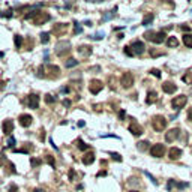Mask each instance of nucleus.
<instances>
[{
	"label": "nucleus",
	"instance_id": "obj_11",
	"mask_svg": "<svg viewBox=\"0 0 192 192\" xmlns=\"http://www.w3.org/2000/svg\"><path fill=\"white\" fill-rule=\"evenodd\" d=\"M131 48H132L134 54H137V56H141L144 53V50H146V47H144V44L141 41H134L131 44Z\"/></svg>",
	"mask_w": 192,
	"mask_h": 192
},
{
	"label": "nucleus",
	"instance_id": "obj_15",
	"mask_svg": "<svg viewBox=\"0 0 192 192\" xmlns=\"http://www.w3.org/2000/svg\"><path fill=\"white\" fill-rule=\"evenodd\" d=\"M18 122H20V125L23 128H29L32 125V122H33V117L30 114H21L18 117Z\"/></svg>",
	"mask_w": 192,
	"mask_h": 192
},
{
	"label": "nucleus",
	"instance_id": "obj_1",
	"mask_svg": "<svg viewBox=\"0 0 192 192\" xmlns=\"http://www.w3.org/2000/svg\"><path fill=\"white\" fill-rule=\"evenodd\" d=\"M165 32H153V30H149L144 33V38L147 41H152L153 44H162L165 41Z\"/></svg>",
	"mask_w": 192,
	"mask_h": 192
},
{
	"label": "nucleus",
	"instance_id": "obj_60",
	"mask_svg": "<svg viewBox=\"0 0 192 192\" xmlns=\"http://www.w3.org/2000/svg\"><path fill=\"white\" fill-rule=\"evenodd\" d=\"M0 185H2V180H0Z\"/></svg>",
	"mask_w": 192,
	"mask_h": 192
},
{
	"label": "nucleus",
	"instance_id": "obj_5",
	"mask_svg": "<svg viewBox=\"0 0 192 192\" xmlns=\"http://www.w3.org/2000/svg\"><path fill=\"white\" fill-rule=\"evenodd\" d=\"M186 102H188V98H186L185 95H180V96H176V98L171 101V105H173V108L180 110V108H183V107L186 105Z\"/></svg>",
	"mask_w": 192,
	"mask_h": 192
},
{
	"label": "nucleus",
	"instance_id": "obj_47",
	"mask_svg": "<svg viewBox=\"0 0 192 192\" xmlns=\"http://www.w3.org/2000/svg\"><path fill=\"white\" fill-rule=\"evenodd\" d=\"M68 176H69V179H71V180H74V177H75V171H74V170H71Z\"/></svg>",
	"mask_w": 192,
	"mask_h": 192
},
{
	"label": "nucleus",
	"instance_id": "obj_2",
	"mask_svg": "<svg viewBox=\"0 0 192 192\" xmlns=\"http://www.w3.org/2000/svg\"><path fill=\"white\" fill-rule=\"evenodd\" d=\"M167 125H168V120L164 116H155L152 119V126L156 132H162L167 128Z\"/></svg>",
	"mask_w": 192,
	"mask_h": 192
},
{
	"label": "nucleus",
	"instance_id": "obj_16",
	"mask_svg": "<svg viewBox=\"0 0 192 192\" xmlns=\"http://www.w3.org/2000/svg\"><path fill=\"white\" fill-rule=\"evenodd\" d=\"M66 30H68V24H56L53 27V33L57 36H62L63 33H66Z\"/></svg>",
	"mask_w": 192,
	"mask_h": 192
},
{
	"label": "nucleus",
	"instance_id": "obj_35",
	"mask_svg": "<svg viewBox=\"0 0 192 192\" xmlns=\"http://www.w3.org/2000/svg\"><path fill=\"white\" fill-rule=\"evenodd\" d=\"M12 12H14L12 9H8V11H5V12H0V15L5 17V18H11V17H12Z\"/></svg>",
	"mask_w": 192,
	"mask_h": 192
},
{
	"label": "nucleus",
	"instance_id": "obj_45",
	"mask_svg": "<svg viewBox=\"0 0 192 192\" xmlns=\"http://www.w3.org/2000/svg\"><path fill=\"white\" fill-rule=\"evenodd\" d=\"M62 104H63L65 107H71V104H72V102H71L69 99H63V101H62Z\"/></svg>",
	"mask_w": 192,
	"mask_h": 192
},
{
	"label": "nucleus",
	"instance_id": "obj_17",
	"mask_svg": "<svg viewBox=\"0 0 192 192\" xmlns=\"http://www.w3.org/2000/svg\"><path fill=\"white\" fill-rule=\"evenodd\" d=\"M162 90H164L165 93H174V92L177 90V86H176L174 83H171V81H165V83L162 84Z\"/></svg>",
	"mask_w": 192,
	"mask_h": 192
},
{
	"label": "nucleus",
	"instance_id": "obj_38",
	"mask_svg": "<svg viewBox=\"0 0 192 192\" xmlns=\"http://www.w3.org/2000/svg\"><path fill=\"white\" fill-rule=\"evenodd\" d=\"M30 164H32V167H39V165L42 164V161H41V159H35V158H32Z\"/></svg>",
	"mask_w": 192,
	"mask_h": 192
},
{
	"label": "nucleus",
	"instance_id": "obj_43",
	"mask_svg": "<svg viewBox=\"0 0 192 192\" xmlns=\"http://www.w3.org/2000/svg\"><path fill=\"white\" fill-rule=\"evenodd\" d=\"M33 48V41L32 38H27V50H32Z\"/></svg>",
	"mask_w": 192,
	"mask_h": 192
},
{
	"label": "nucleus",
	"instance_id": "obj_42",
	"mask_svg": "<svg viewBox=\"0 0 192 192\" xmlns=\"http://www.w3.org/2000/svg\"><path fill=\"white\" fill-rule=\"evenodd\" d=\"M150 74H152V75H155L156 78L161 77V72H159V69H152V71H150Z\"/></svg>",
	"mask_w": 192,
	"mask_h": 192
},
{
	"label": "nucleus",
	"instance_id": "obj_19",
	"mask_svg": "<svg viewBox=\"0 0 192 192\" xmlns=\"http://www.w3.org/2000/svg\"><path fill=\"white\" fill-rule=\"evenodd\" d=\"M77 50L83 57H89V56L92 54V47H90V45H80Z\"/></svg>",
	"mask_w": 192,
	"mask_h": 192
},
{
	"label": "nucleus",
	"instance_id": "obj_13",
	"mask_svg": "<svg viewBox=\"0 0 192 192\" xmlns=\"http://www.w3.org/2000/svg\"><path fill=\"white\" fill-rule=\"evenodd\" d=\"M129 132H131L132 135H135V137H140L144 131H143V126L138 125L137 122H134V119H132V123L129 125Z\"/></svg>",
	"mask_w": 192,
	"mask_h": 192
},
{
	"label": "nucleus",
	"instance_id": "obj_7",
	"mask_svg": "<svg viewBox=\"0 0 192 192\" xmlns=\"http://www.w3.org/2000/svg\"><path fill=\"white\" fill-rule=\"evenodd\" d=\"M102 89H104V83H102L101 80H92L90 84H89V90H90V93H93V95L99 93Z\"/></svg>",
	"mask_w": 192,
	"mask_h": 192
},
{
	"label": "nucleus",
	"instance_id": "obj_4",
	"mask_svg": "<svg viewBox=\"0 0 192 192\" xmlns=\"http://www.w3.org/2000/svg\"><path fill=\"white\" fill-rule=\"evenodd\" d=\"M50 14L48 12H44V11H39V14L33 18V24L35 26H42V24H45L47 21H50Z\"/></svg>",
	"mask_w": 192,
	"mask_h": 192
},
{
	"label": "nucleus",
	"instance_id": "obj_31",
	"mask_svg": "<svg viewBox=\"0 0 192 192\" xmlns=\"http://www.w3.org/2000/svg\"><path fill=\"white\" fill-rule=\"evenodd\" d=\"M39 14V11H36V9H33L32 12H29L27 15H24V20H32V18H35L36 15Z\"/></svg>",
	"mask_w": 192,
	"mask_h": 192
},
{
	"label": "nucleus",
	"instance_id": "obj_41",
	"mask_svg": "<svg viewBox=\"0 0 192 192\" xmlns=\"http://www.w3.org/2000/svg\"><path fill=\"white\" fill-rule=\"evenodd\" d=\"M144 174H146V176H147V177H149V179H150V180H152V182H153L155 185H158V180H156V179H155L153 176H152V174H150V173H147V171H146V173H144Z\"/></svg>",
	"mask_w": 192,
	"mask_h": 192
},
{
	"label": "nucleus",
	"instance_id": "obj_12",
	"mask_svg": "<svg viewBox=\"0 0 192 192\" xmlns=\"http://www.w3.org/2000/svg\"><path fill=\"white\" fill-rule=\"evenodd\" d=\"M27 105H29V108H32V110L39 108V96L38 95L30 93V95L27 96Z\"/></svg>",
	"mask_w": 192,
	"mask_h": 192
},
{
	"label": "nucleus",
	"instance_id": "obj_37",
	"mask_svg": "<svg viewBox=\"0 0 192 192\" xmlns=\"http://www.w3.org/2000/svg\"><path fill=\"white\" fill-rule=\"evenodd\" d=\"M8 168H9V170H8V173H12V174H15V173H17V170H15V165H14V164L8 162Z\"/></svg>",
	"mask_w": 192,
	"mask_h": 192
},
{
	"label": "nucleus",
	"instance_id": "obj_53",
	"mask_svg": "<svg viewBox=\"0 0 192 192\" xmlns=\"http://www.w3.org/2000/svg\"><path fill=\"white\" fill-rule=\"evenodd\" d=\"M44 138H45V131H44V129H41V140L44 141Z\"/></svg>",
	"mask_w": 192,
	"mask_h": 192
},
{
	"label": "nucleus",
	"instance_id": "obj_9",
	"mask_svg": "<svg viewBox=\"0 0 192 192\" xmlns=\"http://www.w3.org/2000/svg\"><path fill=\"white\" fill-rule=\"evenodd\" d=\"M47 77L51 78V80L59 78L60 77V68L56 66V65H48L47 66Z\"/></svg>",
	"mask_w": 192,
	"mask_h": 192
},
{
	"label": "nucleus",
	"instance_id": "obj_3",
	"mask_svg": "<svg viewBox=\"0 0 192 192\" xmlns=\"http://www.w3.org/2000/svg\"><path fill=\"white\" fill-rule=\"evenodd\" d=\"M69 53H71V42L69 41H60L56 45V54L59 57H65Z\"/></svg>",
	"mask_w": 192,
	"mask_h": 192
},
{
	"label": "nucleus",
	"instance_id": "obj_50",
	"mask_svg": "<svg viewBox=\"0 0 192 192\" xmlns=\"http://www.w3.org/2000/svg\"><path fill=\"white\" fill-rule=\"evenodd\" d=\"M180 29H182L183 32H189V30H191V29H189V26H182Z\"/></svg>",
	"mask_w": 192,
	"mask_h": 192
},
{
	"label": "nucleus",
	"instance_id": "obj_33",
	"mask_svg": "<svg viewBox=\"0 0 192 192\" xmlns=\"http://www.w3.org/2000/svg\"><path fill=\"white\" fill-rule=\"evenodd\" d=\"M45 159H47V162H48L53 168L56 167V161H54V156H53V155H47V158H45Z\"/></svg>",
	"mask_w": 192,
	"mask_h": 192
},
{
	"label": "nucleus",
	"instance_id": "obj_18",
	"mask_svg": "<svg viewBox=\"0 0 192 192\" xmlns=\"http://www.w3.org/2000/svg\"><path fill=\"white\" fill-rule=\"evenodd\" d=\"M180 156H182V150L177 149V147H171V149L168 150V158H170L171 161H176V159H179Z\"/></svg>",
	"mask_w": 192,
	"mask_h": 192
},
{
	"label": "nucleus",
	"instance_id": "obj_59",
	"mask_svg": "<svg viewBox=\"0 0 192 192\" xmlns=\"http://www.w3.org/2000/svg\"><path fill=\"white\" fill-rule=\"evenodd\" d=\"M131 192H138V191H131Z\"/></svg>",
	"mask_w": 192,
	"mask_h": 192
},
{
	"label": "nucleus",
	"instance_id": "obj_6",
	"mask_svg": "<svg viewBox=\"0 0 192 192\" xmlns=\"http://www.w3.org/2000/svg\"><path fill=\"white\" fill-rule=\"evenodd\" d=\"M120 84H122V87H125V89H129V87H132V84H134V75L131 74V72H125L122 78H120Z\"/></svg>",
	"mask_w": 192,
	"mask_h": 192
},
{
	"label": "nucleus",
	"instance_id": "obj_32",
	"mask_svg": "<svg viewBox=\"0 0 192 192\" xmlns=\"http://www.w3.org/2000/svg\"><path fill=\"white\" fill-rule=\"evenodd\" d=\"M77 144H78V149H80V150H87V149L90 147L89 144H86V143H84V141H81V140H78Z\"/></svg>",
	"mask_w": 192,
	"mask_h": 192
},
{
	"label": "nucleus",
	"instance_id": "obj_58",
	"mask_svg": "<svg viewBox=\"0 0 192 192\" xmlns=\"http://www.w3.org/2000/svg\"><path fill=\"white\" fill-rule=\"evenodd\" d=\"M33 192H45V191H44V189H41V188H38V189H35Z\"/></svg>",
	"mask_w": 192,
	"mask_h": 192
},
{
	"label": "nucleus",
	"instance_id": "obj_57",
	"mask_svg": "<svg viewBox=\"0 0 192 192\" xmlns=\"http://www.w3.org/2000/svg\"><path fill=\"white\" fill-rule=\"evenodd\" d=\"M84 125H86V122H78V126H80V128H83Z\"/></svg>",
	"mask_w": 192,
	"mask_h": 192
},
{
	"label": "nucleus",
	"instance_id": "obj_52",
	"mask_svg": "<svg viewBox=\"0 0 192 192\" xmlns=\"http://www.w3.org/2000/svg\"><path fill=\"white\" fill-rule=\"evenodd\" d=\"M119 117H120V120H123V119H125V111H123V110L119 113Z\"/></svg>",
	"mask_w": 192,
	"mask_h": 192
},
{
	"label": "nucleus",
	"instance_id": "obj_22",
	"mask_svg": "<svg viewBox=\"0 0 192 192\" xmlns=\"http://www.w3.org/2000/svg\"><path fill=\"white\" fill-rule=\"evenodd\" d=\"M32 150H33L32 143H26V146H23L21 149H14V152H15V153H30Z\"/></svg>",
	"mask_w": 192,
	"mask_h": 192
},
{
	"label": "nucleus",
	"instance_id": "obj_54",
	"mask_svg": "<svg viewBox=\"0 0 192 192\" xmlns=\"http://www.w3.org/2000/svg\"><path fill=\"white\" fill-rule=\"evenodd\" d=\"M188 119L192 122V108H189V111H188Z\"/></svg>",
	"mask_w": 192,
	"mask_h": 192
},
{
	"label": "nucleus",
	"instance_id": "obj_34",
	"mask_svg": "<svg viewBox=\"0 0 192 192\" xmlns=\"http://www.w3.org/2000/svg\"><path fill=\"white\" fill-rule=\"evenodd\" d=\"M45 102H47V105L50 104H54L56 102V98H53V95H45Z\"/></svg>",
	"mask_w": 192,
	"mask_h": 192
},
{
	"label": "nucleus",
	"instance_id": "obj_8",
	"mask_svg": "<svg viewBox=\"0 0 192 192\" xmlns=\"http://www.w3.org/2000/svg\"><path fill=\"white\" fill-rule=\"evenodd\" d=\"M165 146L164 144H155L150 147V155L153 156V158H162L164 155H165Z\"/></svg>",
	"mask_w": 192,
	"mask_h": 192
},
{
	"label": "nucleus",
	"instance_id": "obj_23",
	"mask_svg": "<svg viewBox=\"0 0 192 192\" xmlns=\"http://www.w3.org/2000/svg\"><path fill=\"white\" fill-rule=\"evenodd\" d=\"M183 44L186 45V48H192V35L191 33H185L183 35Z\"/></svg>",
	"mask_w": 192,
	"mask_h": 192
},
{
	"label": "nucleus",
	"instance_id": "obj_46",
	"mask_svg": "<svg viewBox=\"0 0 192 192\" xmlns=\"http://www.w3.org/2000/svg\"><path fill=\"white\" fill-rule=\"evenodd\" d=\"M15 146V140L14 138H9V141H8V147H14Z\"/></svg>",
	"mask_w": 192,
	"mask_h": 192
},
{
	"label": "nucleus",
	"instance_id": "obj_51",
	"mask_svg": "<svg viewBox=\"0 0 192 192\" xmlns=\"http://www.w3.org/2000/svg\"><path fill=\"white\" fill-rule=\"evenodd\" d=\"M5 162H6V158H5V156H0V167H2Z\"/></svg>",
	"mask_w": 192,
	"mask_h": 192
},
{
	"label": "nucleus",
	"instance_id": "obj_29",
	"mask_svg": "<svg viewBox=\"0 0 192 192\" xmlns=\"http://www.w3.org/2000/svg\"><path fill=\"white\" fill-rule=\"evenodd\" d=\"M14 42H15V48H21V45H23V36L15 35L14 36Z\"/></svg>",
	"mask_w": 192,
	"mask_h": 192
},
{
	"label": "nucleus",
	"instance_id": "obj_30",
	"mask_svg": "<svg viewBox=\"0 0 192 192\" xmlns=\"http://www.w3.org/2000/svg\"><path fill=\"white\" fill-rule=\"evenodd\" d=\"M78 65V60H75V59H68L66 62H65V66L66 68H74V66H77Z\"/></svg>",
	"mask_w": 192,
	"mask_h": 192
},
{
	"label": "nucleus",
	"instance_id": "obj_40",
	"mask_svg": "<svg viewBox=\"0 0 192 192\" xmlns=\"http://www.w3.org/2000/svg\"><path fill=\"white\" fill-rule=\"evenodd\" d=\"M9 192H18V186H17L15 183L9 185Z\"/></svg>",
	"mask_w": 192,
	"mask_h": 192
},
{
	"label": "nucleus",
	"instance_id": "obj_36",
	"mask_svg": "<svg viewBox=\"0 0 192 192\" xmlns=\"http://www.w3.org/2000/svg\"><path fill=\"white\" fill-rule=\"evenodd\" d=\"M125 54H126V56H129V57H132V56H135L131 47H125Z\"/></svg>",
	"mask_w": 192,
	"mask_h": 192
},
{
	"label": "nucleus",
	"instance_id": "obj_24",
	"mask_svg": "<svg viewBox=\"0 0 192 192\" xmlns=\"http://www.w3.org/2000/svg\"><path fill=\"white\" fill-rule=\"evenodd\" d=\"M167 45H168L170 48H176V47L179 45V41H177V38H176V36H170V38H168V41H167Z\"/></svg>",
	"mask_w": 192,
	"mask_h": 192
},
{
	"label": "nucleus",
	"instance_id": "obj_21",
	"mask_svg": "<svg viewBox=\"0 0 192 192\" xmlns=\"http://www.w3.org/2000/svg\"><path fill=\"white\" fill-rule=\"evenodd\" d=\"M93 162H95V153L93 152H87L83 156V164L84 165H92Z\"/></svg>",
	"mask_w": 192,
	"mask_h": 192
},
{
	"label": "nucleus",
	"instance_id": "obj_20",
	"mask_svg": "<svg viewBox=\"0 0 192 192\" xmlns=\"http://www.w3.org/2000/svg\"><path fill=\"white\" fill-rule=\"evenodd\" d=\"M158 101V93L155 92V90H150V92H147V98H146V104L147 105H152Z\"/></svg>",
	"mask_w": 192,
	"mask_h": 192
},
{
	"label": "nucleus",
	"instance_id": "obj_55",
	"mask_svg": "<svg viewBox=\"0 0 192 192\" xmlns=\"http://www.w3.org/2000/svg\"><path fill=\"white\" fill-rule=\"evenodd\" d=\"M105 174H107V171H105V170H104V171H99V173H98V177H101V176H105Z\"/></svg>",
	"mask_w": 192,
	"mask_h": 192
},
{
	"label": "nucleus",
	"instance_id": "obj_48",
	"mask_svg": "<svg viewBox=\"0 0 192 192\" xmlns=\"http://www.w3.org/2000/svg\"><path fill=\"white\" fill-rule=\"evenodd\" d=\"M93 39H102L104 38V33H98V35H95V36H92Z\"/></svg>",
	"mask_w": 192,
	"mask_h": 192
},
{
	"label": "nucleus",
	"instance_id": "obj_14",
	"mask_svg": "<svg viewBox=\"0 0 192 192\" xmlns=\"http://www.w3.org/2000/svg\"><path fill=\"white\" fill-rule=\"evenodd\" d=\"M2 131H3L5 135H11L12 131H14V122L9 120V119H6V120L2 123Z\"/></svg>",
	"mask_w": 192,
	"mask_h": 192
},
{
	"label": "nucleus",
	"instance_id": "obj_10",
	"mask_svg": "<svg viewBox=\"0 0 192 192\" xmlns=\"http://www.w3.org/2000/svg\"><path fill=\"white\" fill-rule=\"evenodd\" d=\"M179 135H180V129H179V128H173V129H170V131L165 134V141H167V143H173L174 140L179 138Z\"/></svg>",
	"mask_w": 192,
	"mask_h": 192
},
{
	"label": "nucleus",
	"instance_id": "obj_28",
	"mask_svg": "<svg viewBox=\"0 0 192 192\" xmlns=\"http://www.w3.org/2000/svg\"><path fill=\"white\" fill-rule=\"evenodd\" d=\"M39 36H41V42L42 44H48L50 42V33L48 32H42Z\"/></svg>",
	"mask_w": 192,
	"mask_h": 192
},
{
	"label": "nucleus",
	"instance_id": "obj_25",
	"mask_svg": "<svg viewBox=\"0 0 192 192\" xmlns=\"http://www.w3.org/2000/svg\"><path fill=\"white\" fill-rule=\"evenodd\" d=\"M36 77L38 78H45L47 77V68L44 65L38 66V72H36Z\"/></svg>",
	"mask_w": 192,
	"mask_h": 192
},
{
	"label": "nucleus",
	"instance_id": "obj_27",
	"mask_svg": "<svg viewBox=\"0 0 192 192\" xmlns=\"http://www.w3.org/2000/svg\"><path fill=\"white\" fill-rule=\"evenodd\" d=\"M153 18H155L153 14H147V15L144 17V20H143V26H149V24L153 21Z\"/></svg>",
	"mask_w": 192,
	"mask_h": 192
},
{
	"label": "nucleus",
	"instance_id": "obj_26",
	"mask_svg": "<svg viewBox=\"0 0 192 192\" xmlns=\"http://www.w3.org/2000/svg\"><path fill=\"white\" fill-rule=\"evenodd\" d=\"M137 147H138L140 152H144V150L149 149V141H140V143L137 144Z\"/></svg>",
	"mask_w": 192,
	"mask_h": 192
},
{
	"label": "nucleus",
	"instance_id": "obj_39",
	"mask_svg": "<svg viewBox=\"0 0 192 192\" xmlns=\"http://www.w3.org/2000/svg\"><path fill=\"white\" fill-rule=\"evenodd\" d=\"M110 156H111L114 161H117V162H122V156L119 153H110Z\"/></svg>",
	"mask_w": 192,
	"mask_h": 192
},
{
	"label": "nucleus",
	"instance_id": "obj_56",
	"mask_svg": "<svg viewBox=\"0 0 192 192\" xmlns=\"http://www.w3.org/2000/svg\"><path fill=\"white\" fill-rule=\"evenodd\" d=\"M5 84H6L5 81H0V90H3V89H5Z\"/></svg>",
	"mask_w": 192,
	"mask_h": 192
},
{
	"label": "nucleus",
	"instance_id": "obj_44",
	"mask_svg": "<svg viewBox=\"0 0 192 192\" xmlns=\"http://www.w3.org/2000/svg\"><path fill=\"white\" fill-rule=\"evenodd\" d=\"M150 56H152V57H156V56H162V53H159V51H155V50H150Z\"/></svg>",
	"mask_w": 192,
	"mask_h": 192
},
{
	"label": "nucleus",
	"instance_id": "obj_49",
	"mask_svg": "<svg viewBox=\"0 0 192 192\" xmlns=\"http://www.w3.org/2000/svg\"><path fill=\"white\" fill-rule=\"evenodd\" d=\"M74 24H75V33H80V32H81V27H80V24H78V23H74Z\"/></svg>",
	"mask_w": 192,
	"mask_h": 192
}]
</instances>
